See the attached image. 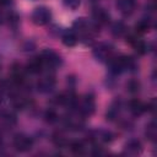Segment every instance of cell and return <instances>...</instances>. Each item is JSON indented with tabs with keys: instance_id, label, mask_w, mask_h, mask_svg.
Masks as SVG:
<instances>
[{
	"instance_id": "20",
	"label": "cell",
	"mask_w": 157,
	"mask_h": 157,
	"mask_svg": "<svg viewBox=\"0 0 157 157\" xmlns=\"http://www.w3.org/2000/svg\"><path fill=\"white\" fill-rule=\"evenodd\" d=\"M12 4V0H0V6H9Z\"/></svg>"
},
{
	"instance_id": "19",
	"label": "cell",
	"mask_w": 157,
	"mask_h": 157,
	"mask_svg": "<svg viewBox=\"0 0 157 157\" xmlns=\"http://www.w3.org/2000/svg\"><path fill=\"white\" fill-rule=\"evenodd\" d=\"M129 91H131V92H136V91H139V82H136V81H131V82L129 83Z\"/></svg>"
},
{
	"instance_id": "6",
	"label": "cell",
	"mask_w": 157,
	"mask_h": 157,
	"mask_svg": "<svg viewBox=\"0 0 157 157\" xmlns=\"http://www.w3.org/2000/svg\"><path fill=\"white\" fill-rule=\"evenodd\" d=\"M33 146V140L23 134H18L13 137V147L18 152H27L32 148Z\"/></svg>"
},
{
	"instance_id": "2",
	"label": "cell",
	"mask_w": 157,
	"mask_h": 157,
	"mask_svg": "<svg viewBox=\"0 0 157 157\" xmlns=\"http://www.w3.org/2000/svg\"><path fill=\"white\" fill-rule=\"evenodd\" d=\"M78 109V113L81 115H91L93 114L94 109H96V99L93 97V94H85L83 97H81L78 101H76L75 104Z\"/></svg>"
},
{
	"instance_id": "5",
	"label": "cell",
	"mask_w": 157,
	"mask_h": 157,
	"mask_svg": "<svg viewBox=\"0 0 157 157\" xmlns=\"http://www.w3.org/2000/svg\"><path fill=\"white\" fill-rule=\"evenodd\" d=\"M93 56L101 63H108L114 56V53L110 45L105 43H99L93 48Z\"/></svg>"
},
{
	"instance_id": "17",
	"label": "cell",
	"mask_w": 157,
	"mask_h": 157,
	"mask_svg": "<svg viewBox=\"0 0 157 157\" xmlns=\"http://www.w3.org/2000/svg\"><path fill=\"white\" fill-rule=\"evenodd\" d=\"M125 26L121 23V22H117V23H114L113 25V27H112V31H113V33L115 34V36H121V34H124L125 33Z\"/></svg>"
},
{
	"instance_id": "12",
	"label": "cell",
	"mask_w": 157,
	"mask_h": 157,
	"mask_svg": "<svg viewBox=\"0 0 157 157\" xmlns=\"http://www.w3.org/2000/svg\"><path fill=\"white\" fill-rule=\"evenodd\" d=\"M129 109L134 115H141L146 110V105L139 99H132L129 103Z\"/></svg>"
},
{
	"instance_id": "3",
	"label": "cell",
	"mask_w": 157,
	"mask_h": 157,
	"mask_svg": "<svg viewBox=\"0 0 157 157\" xmlns=\"http://www.w3.org/2000/svg\"><path fill=\"white\" fill-rule=\"evenodd\" d=\"M42 63H43V67L44 70H49V69H54L56 66H60L61 64V59L60 56L52 49H45L42 52V54L39 55Z\"/></svg>"
},
{
	"instance_id": "10",
	"label": "cell",
	"mask_w": 157,
	"mask_h": 157,
	"mask_svg": "<svg viewBox=\"0 0 157 157\" xmlns=\"http://www.w3.org/2000/svg\"><path fill=\"white\" fill-rule=\"evenodd\" d=\"M61 39H63V43H64L66 47H74V45L77 43V40H78L76 33H75L72 29L65 31L64 34H63V37H61Z\"/></svg>"
},
{
	"instance_id": "14",
	"label": "cell",
	"mask_w": 157,
	"mask_h": 157,
	"mask_svg": "<svg viewBox=\"0 0 157 157\" xmlns=\"http://www.w3.org/2000/svg\"><path fill=\"white\" fill-rule=\"evenodd\" d=\"M130 44L132 45V48L139 53V54H145L146 53V44L142 39L137 38V37H130L129 38Z\"/></svg>"
},
{
	"instance_id": "15",
	"label": "cell",
	"mask_w": 157,
	"mask_h": 157,
	"mask_svg": "<svg viewBox=\"0 0 157 157\" xmlns=\"http://www.w3.org/2000/svg\"><path fill=\"white\" fill-rule=\"evenodd\" d=\"M150 27H151L150 21H148V20H146V18L140 20V21L136 23V26H135V28H136V32H137V33H145V32H148Z\"/></svg>"
},
{
	"instance_id": "13",
	"label": "cell",
	"mask_w": 157,
	"mask_h": 157,
	"mask_svg": "<svg viewBox=\"0 0 157 157\" xmlns=\"http://www.w3.org/2000/svg\"><path fill=\"white\" fill-rule=\"evenodd\" d=\"M140 152H141V144L137 140H130L125 145V153H128L130 156H135Z\"/></svg>"
},
{
	"instance_id": "16",
	"label": "cell",
	"mask_w": 157,
	"mask_h": 157,
	"mask_svg": "<svg viewBox=\"0 0 157 157\" xmlns=\"http://www.w3.org/2000/svg\"><path fill=\"white\" fill-rule=\"evenodd\" d=\"M146 135H147V137L150 139V140H155L156 139V135H157V129H156V124H155V121H152V123H150L148 125H147V129H146Z\"/></svg>"
},
{
	"instance_id": "11",
	"label": "cell",
	"mask_w": 157,
	"mask_h": 157,
	"mask_svg": "<svg viewBox=\"0 0 157 157\" xmlns=\"http://www.w3.org/2000/svg\"><path fill=\"white\" fill-rule=\"evenodd\" d=\"M27 70L31 72V74H39L42 71H44V67H43V63L40 60V58H33L28 65H27Z\"/></svg>"
},
{
	"instance_id": "7",
	"label": "cell",
	"mask_w": 157,
	"mask_h": 157,
	"mask_svg": "<svg viewBox=\"0 0 157 157\" xmlns=\"http://www.w3.org/2000/svg\"><path fill=\"white\" fill-rule=\"evenodd\" d=\"M54 86H55V78H54L53 75H49V74L44 75V76L38 81V85H37L38 90H39L40 92H43V93H48V92L53 91Z\"/></svg>"
},
{
	"instance_id": "18",
	"label": "cell",
	"mask_w": 157,
	"mask_h": 157,
	"mask_svg": "<svg viewBox=\"0 0 157 157\" xmlns=\"http://www.w3.org/2000/svg\"><path fill=\"white\" fill-rule=\"evenodd\" d=\"M63 2H64V5H65L67 9H70V10H76V9L80 6L81 0H63Z\"/></svg>"
},
{
	"instance_id": "1",
	"label": "cell",
	"mask_w": 157,
	"mask_h": 157,
	"mask_svg": "<svg viewBox=\"0 0 157 157\" xmlns=\"http://www.w3.org/2000/svg\"><path fill=\"white\" fill-rule=\"evenodd\" d=\"M108 63L110 71L114 74H119L125 70H132L135 67V60L131 56H113Z\"/></svg>"
},
{
	"instance_id": "8",
	"label": "cell",
	"mask_w": 157,
	"mask_h": 157,
	"mask_svg": "<svg viewBox=\"0 0 157 157\" xmlns=\"http://www.w3.org/2000/svg\"><path fill=\"white\" fill-rule=\"evenodd\" d=\"M117 7L123 15H131L135 10L134 0H117Z\"/></svg>"
},
{
	"instance_id": "9",
	"label": "cell",
	"mask_w": 157,
	"mask_h": 157,
	"mask_svg": "<svg viewBox=\"0 0 157 157\" xmlns=\"http://www.w3.org/2000/svg\"><path fill=\"white\" fill-rule=\"evenodd\" d=\"M93 20L94 23L98 25H105L109 22V13L104 9H96L93 11Z\"/></svg>"
},
{
	"instance_id": "4",
	"label": "cell",
	"mask_w": 157,
	"mask_h": 157,
	"mask_svg": "<svg viewBox=\"0 0 157 157\" xmlns=\"http://www.w3.org/2000/svg\"><path fill=\"white\" fill-rule=\"evenodd\" d=\"M32 21L34 25L37 26H44L47 23L50 22V18H52V12L48 7L45 6H38L33 10L32 12Z\"/></svg>"
}]
</instances>
